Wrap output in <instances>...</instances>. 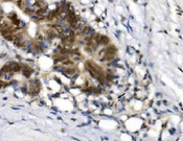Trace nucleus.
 <instances>
[{
	"mask_svg": "<svg viewBox=\"0 0 183 141\" xmlns=\"http://www.w3.org/2000/svg\"><path fill=\"white\" fill-rule=\"evenodd\" d=\"M1 77H2V72L0 71V79H1Z\"/></svg>",
	"mask_w": 183,
	"mask_h": 141,
	"instance_id": "f257e3e1",
	"label": "nucleus"
}]
</instances>
